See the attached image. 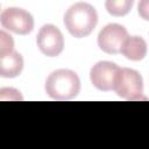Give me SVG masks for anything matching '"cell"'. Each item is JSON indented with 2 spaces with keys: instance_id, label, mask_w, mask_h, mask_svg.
<instances>
[{
  "instance_id": "52a82bcc",
  "label": "cell",
  "mask_w": 149,
  "mask_h": 149,
  "mask_svg": "<svg viewBox=\"0 0 149 149\" xmlns=\"http://www.w3.org/2000/svg\"><path fill=\"white\" fill-rule=\"evenodd\" d=\"M119 66L108 61H100L95 63L90 71V79L93 86L100 91H111L114 88Z\"/></svg>"
},
{
  "instance_id": "277c9868",
  "label": "cell",
  "mask_w": 149,
  "mask_h": 149,
  "mask_svg": "<svg viewBox=\"0 0 149 149\" xmlns=\"http://www.w3.org/2000/svg\"><path fill=\"white\" fill-rule=\"evenodd\" d=\"M0 22L5 29L19 35H27L34 29L33 15L22 8H6L0 15Z\"/></svg>"
},
{
  "instance_id": "3957f363",
  "label": "cell",
  "mask_w": 149,
  "mask_h": 149,
  "mask_svg": "<svg viewBox=\"0 0 149 149\" xmlns=\"http://www.w3.org/2000/svg\"><path fill=\"white\" fill-rule=\"evenodd\" d=\"M113 90L123 99L139 100L143 93V79L136 70L121 68L116 74Z\"/></svg>"
},
{
  "instance_id": "8fae6325",
  "label": "cell",
  "mask_w": 149,
  "mask_h": 149,
  "mask_svg": "<svg viewBox=\"0 0 149 149\" xmlns=\"http://www.w3.org/2000/svg\"><path fill=\"white\" fill-rule=\"evenodd\" d=\"M14 51V41L9 34L0 31V56H6Z\"/></svg>"
},
{
  "instance_id": "ba28073f",
  "label": "cell",
  "mask_w": 149,
  "mask_h": 149,
  "mask_svg": "<svg viewBox=\"0 0 149 149\" xmlns=\"http://www.w3.org/2000/svg\"><path fill=\"white\" fill-rule=\"evenodd\" d=\"M23 70V58L17 51H13L6 56H0V77L15 78Z\"/></svg>"
},
{
  "instance_id": "5b68a950",
  "label": "cell",
  "mask_w": 149,
  "mask_h": 149,
  "mask_svg": "<svg viewBox=\"0 0 149 149\" xmlns=\"http://www.w3.org/2000/svg\"><path fill=\"white\" fill-rule=\"evenodd\" d=\"M128 37V31L123 26L119 23H108L99 31L98 45L104 52L115 55L121 52Z\"/></svg>"
},
{
  "instance_id": "9c48e42d",
  "label": "cell",
  "mask_w": 149,
  "mask_h": 149,
  "mask_svg": "<svg viewBox=\"0 0 149 149\" xmlns=\"http://www.w3.org/2000/svg\"><path fill=\"white\" fill-rule=\"evenodd\" d=\"M121 54L129 61H142L147 55V43L140 36H129L122 47Z\"/></svg>"
},
{
  "instance_id": "6da1fadb",
  "label": "cell",
  "mask_w": 149,
  "mask_h": 149,
  "mask_svg": "<svg viewBox=\"0 0 149 149\" xmlns=\"http://www.w3.org/2000/svg\"><path fill=\"white\" fill-rule=\"evenodd\" d=\"M98 23L95 8L87 2H77L70 6L64 14V24L68 31L77 37L88 36Z\"/></svg>"
},
{
  "instance_id": "7a4b0ae2",
  "label": "cell",
  "mask_w": 149,
  "mask_h": 149,
  "mask_svg": "<svg viewBox=\"0 0 149 149\" xmlns=\"http://www.w3.org/2000/svg\"><path fill=\"white\" fill-rule=\"evenodd\" d=\"M45 92L55 100H70L80 91L78 74L69 69H59L51 72L45 80Z\"/></svg>"
},
{
  "instance_id": "8992f818",
  "label": "cell",
  "mask_w": 149,
  "mask_h": 149,
  "mask_svg": "<svg viewBox=\"0 0 149 149\" xmlns=\"http://www.w3.org/2000/svg\"><path fill=\"white\" fill-rule=\"evenodd\" d=\"M36 43L41 52L48 57H57L64 49V37L62 31L50 23L40 28L36 36Z\"/></svg>"
},
{
  "instance_id": "7c38bea8",
  "label": "cell",
  "mask_w": 149,
  "mask_h": 149,
  "mask_svg": "<svg viewBox=\"0 0 149 149\" xmlns=\"http://www.w3.org/2000/svg\"><path fill=\"white\" fill-rule=\"evenodd\" d=\"M137 12H139V15L143 20L149 21V0L140 1L139 6H137Z\"/></svg>"
},
{
  "instance_id": "30bf717a",
  "label": "cell",
  "mask_w": 149,
  "mask_h": 149,
  "mask_svg": "<svg viewBox=\"0 0 149 149\" xmlns=\"http://www.w3.org/2000/svg\"><path fill=\"white\" fill-rule=\"evenodd\" d=\"M133 5V0H107L105 2L106 10L113 16H123L128 14Z\"/></svg>"
}]
</instances>
